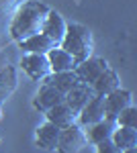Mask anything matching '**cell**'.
<instances>
[{
  "label": "cell",
  "mask_w": 137,
  "mask_h": 153,
  "mask_svg": "<svg viewBox=\"0 0 137 153\" xmlns=\"http://www.w3.org/2000/svg\"><path fill=\"white\" fill-rule=\"evenodd\" d=\"M41 84H49V86H53L55 90H59L61 94L66 96L76 86V84H80L78 80V76H76V71H57V74H49L47 78L41 80Z\"/></svg>",
  "instance_id": "obj_13"
},
{
  "label": "cell",
  "mask_w": 137,
  "mask_h": 153,
  "mask_svg": "<svg viewBox=\"0 0 137 153\" xmlns=\"http://www.w3.org/2000/svg\"><path fill=\"white\" fill-rule=\"evenodd\" d=\"M66 27H68V23L64 21V16H61L59 12L49 10V14H47V19H45V23H43L41 33H43V35H47L49 39H53L57 45H59V41L64 39V33H66Z\"/></svg>",
  "instance_id": "obj_14"
},
{
  "label": "cell",
  "mask_w": 137,
  "mask_h": 153,
  "mask_svg": "<svg viewBox=\"0 0 137 153\" xmlns=\"http://www.w3.org/2000/svg\"><path fill=\"white\" fill-rule=\"evenodd\" d=\"M115 123H117V127H133V129H137V108L133 104L123 108L117 114Z\"/></svg>",
  "instance_id": "obj_20"
},
{
  "label": "cell",
  "mask_w": 137,
  "mask_h": 153,
  "mask_svg": "<svg viewBox=\"0 0 137 153\" xmlns=\"http://www.w3.org/2000/svg\"><path fill=\"white\" fill-rule=\"evenodd\" d=\"M49 10L51 8L43 2H39V0H25L23 4L12 12L10 27H8L10 37L16 43H21L25 39L41 33Z\"/></svg>",
  "instance_id": "obj_1"
},
{
  "label": "cell",
  "mask_w": 137,
  "mask_h": 153,
  "mask_svg": "<svg viewBox=\"0 0 137 153\" xmlns=\"http://www.w3.org/2000/svg\"><path fill=\"white\" fill-rule=\"evenodd\" d=\"M59 47L64 49V51H68L78 63L84 61V59H88L92 55V49H94L90 29L80 25V23L68 25L66 33H64V39L59 41Z\"/></svg>",
  "instance_id": "obj_2"
},
{
  "label": "cell",
  "mask_w": 137,
  "mask_h": 153,
  "mask_svg": "<svg viewBox=\"0 0 137 153\" xmlns=\"http://www.w3.org/2000/svg\"><path fill=\"white\" fill-rule=\"evenodd\" d=\"M19 45H21V49L25 53H41V55H47L53 47H57L55 41L49 39L47 35H43V33H37V35L29 37V39L21 41Z\"/></svg>",
  "instance_id": "obj_15"
},
{
  "label": "cell",
  "mask_w": 137,
  "mask_h": 153,
  "mask_svg": "<svg viewBox=\"0 0 137 153\" xmlns=\"http://www.w3.org/2000/svg\"><path fill=\"white\" fill-rule=\"evenodd\" d=\"M96 153H123V151H121V149L109 139V141H103V143L96 145Z\"/></svg>",
  "instance_id": "obj_22"
},
{
  "label": "cell",
  "mask_w": 137,
  "mask_h": 153,
  "mask_svg": "<svg viewBox=\"0 0 137 153\" xmlns=\"http://www.w3.org/2000/svg\"><path fill=\"white\" fill-rule=\"evenodd\" d=\"M59 133L61 129L55 127L53 123H43L41 127H37L35 131V141H37V147L41 149H47V151H55L57 143H59Z\"/></svg>",
  "instance_id": "obj_9"
},
{
  "label": "cell",
  "mask_w": 137,
  "mask_h": 153,
  "mask_svg": "<svg viewBox=\"0 0 137 153\" xmlns=\"http://www.w3.org/2000/svg\"><path fill=\"white\" fill-rule=\"evenodd\" d=\"M92 96H94V90H92L90 84H76L72 90H70L68 94H66V98H64V102L68 106H72V110L78 114L84 106L88 104L92 100Z\"/></svg>",
  "instance_id": "obj_8"
},
{
  "label": "cell",
  "mask_w": 137,
  "mask_h": 153,
  "mask_svg": "<svg viewBox=\"0 0 137 153\" xmlns=\"http://www.w3.org/2000/svg\"><path fill=\"white\" fill-rule=\"evenodd\" d=\"M104 70H109V61L103 57H88V59H84V61H80L78 65H76V76H78V80H80L82 84H90L103 74Z\"/></svg>",
  "instance_id": "obj_5"
},
{
  "label": "cell",
  "mask_w": 137,
  "mask_h": 153,
  "mask_svg": "<svg viewBox=\"0 0 137 153\" xmlns=\"http://www.w3.org/2000/svg\"><path fill=\"white\" fill-rule=\"evenodd\" d=\"M133 104V94L129 90H123V88H117L115 92L104 96V117L115 120L117 114L127 108V106Z\"/></svg>",
  "instance_id": "obj_6"
},
{
  "label": "cell",
  "mask_w": 137,
  "mask_h": 153,
  "mask_svg": "<svg viewBox=\"0 0 137 153\" xmlns=\"http://www.w3.org/2000/svg\"><path fill=\"white\" fill-rule=\"evenodd\" d=\"M115 129H117V123L111 120V118H103V120H98V123H94L88 127V133H86V137H88V141L92 145H98V143L103 141H109L111 137H113Z\"/></svg>",
  "instance_id": "obj_16"
},
{
  "label": "cell",
  "mask_w": 137,
  "mask_h": 153,
  "mask_svg": "<svg viewBox=\"0 0 137 153\" xmlns=\"http://www.w3.org/2000/svg\"><path fill=\"white\" fill-rule=\"evenodd\" d=\"M47 61H49V68H51V74H57V71H72L76 70L78 61L70 55L68 51L59 47H53L49 53H47Z\"/></svg>",
  "instance_id": "obj_12"
},
{
  "label": "cell",
  "mask_w": 137,
  "mask_h": 153,
  "mask_svg": "<svg viewBox=\"0 0 137 153\" xmlns=\"http://www.w3.org/2000/svg\"><path fill=\"white\" fill-rule=\"evenodd\" d=\"M45 118L59 129H66L78 120V114L72 110V106H68L66 102H59V104L51 106L49 110H45Z\"/></svg>",
  "instance_id": "obj_10"
},
{
  "label": "cell",
  "mask_w": 137,
  "mask_h": 153,
  "mask_svg": "<svg viewBox=\"0 0 137 153\" xmlns=\"http://www.w3.org/2000/svg\"><path fill=\"white\" fill-rule=\"evenodd\" d=\"M117 88H121V80H119L117 71H113L111 68L104 70L103 74L92 82V90H94V94H100V96L111 94V92H115Z\"/></svg>",
  "instance_id": "obj_17"
},
{
  "label": "cell",
  "mask_w": 137,
  "mask_h": 153,
  "mask_svg": "<svg viewBox=\"0 0 137 153\" xmlns=\"http://www.w3.org/2000/svg\"><path fill=\"white\" fill-rule=\"evenodd\" d=\"M64 98H66V96L61 94L59 90H55L53 86H49V84H41V88H39V92H37V96H35V100H33V106L37 108V110L45 112V110L51 108V106L64 102Z\"/></svg>",
  "instance_id": "obj_11"
},
{
  "label": "cell",
  "mask_w": 137,
  "mask_h": 153,
  "mask_svg": "<svg viewBox=\"0 0 137 153\" xmlns=\"http://www.w3.org/2000/svg\"><path fill=\"white\" fill-rule=\"evenodd\" d=\"M25 0H0V16H6V14H10L16 10L21 4H23Z\"/></svg>",
  "instance_id": "obj_21"
},
{
  "label": "cell",
  "mask_w": 137,
  "mask_h": 153,
  "mask_svg": "<svg viewBox=\"0 0 137 153\" xmlns=\"http://www.w3.org/2000/svg\"><path fill=\"white\" fill-rule=\"evenodd\" d=\"M6 63H8V57H6V53H2V51H0V68H2V65H6Z\"/></svg>",
  "instance_id": "obj_23"
},
{
  "label": "cell",
  "mask_w": 137,
  "mask_h": 153,
  "mask_svg": "<svg viewBox=\"0 0 137 153\" xmlns=\"http://www.w3.org/2000/svg\"><path fill=\"white\" fill-rule=\"evenodd\" d=\"M0 117H2V110H0Z\"/></svg>",
  "instance_id": "obj_25"
},
{
  "label": "cell",
  "mask_w": 137,
  "mask_h": 153,
  "mask_svg": "<svg viewBox=\"0 0 137 153\" xmlns=\"http://www.w3.org/2000/svg\"><path fill=\"white\" fill-rule=\"evenodd\" d=\"M14 90H16V70L8 61L6 65L0 68V102L10 98Z\"/></svg>",
  "instance_id": "obj_18"
},
{
  "label": "cell",
  "mask_w": 137,
  "mask_h": 153,
  "mask_svg": "<svg viewBox=\"0 0 137 153\" xmlns=\"http://www.w3.org/2000/svg\"><path fill=\"white\" fill-rule=\"evenodd\" d=\"M103 118H106L104 117V96L94 94L90 102L78 112V120H80L82 127H90V125L103 120Z\"/></svg>",
  "instance_id": "obj_7"
},
{
  "label": "cell",
  "mask_w": 137,
  "mask_h": 153,
  "mask_svg": "<svg viewBox=\"0 0 137 153\" xmlns=\"http://www.w3.org/2000/svg\"><path fill=\"white\" fill-rule=\"evenodd\" d=\"M88 143L86 131L82 125L74 123L59 133V143H57V151L59 153H80Z\"/></svg>",
  "instance_id": "obj_3"
},
{
  "label": "cell",
  "mask_w": 137,
  "mask_h": 153,
  "mask_svg": "<svg viewBox=\"0 0 137 153\" xmlns=\"http://www.w3.org/2000/svg\"><path fill=\"white\" fill-rule=\"evenodd\" d=\"M111 141L121 149V151H127V149H133L137 147V131L133 127H117L111 137Z\"/></svg>",
  "instance_id": "obj_19"
},
{
  "label": "cell",
  "mask_w": 137,
  "mask_h": 153,
  "mask_svg": "<svg viewBox=\"0 0 137 153\" xmlns=\"http://www.w3.org/2000/svg\"><path fill=\"white\" fill-rule=\"evenodd\" d=\"M21 68L35 82H41L43 78H47L51 74L47 55H41V53H25L23 59H21Z\"/></svg>",
  "instance_id": "obj_4"
},
{
  "label": "cell",
  "mask_w": 137,
  "mask_h": 153,
  "mask_svg": "<svg viewBox=\"0 0 137 153\" xmlns=\"http://www.w3.org/2000/svg\"><path fill=\"white\" fill-rule=\"evenodd\" d=\"M123 153H137V147H133V149H127V151H123Z\"/></svg>",
  "instance_id": "obj_24"
}]
</instances>
